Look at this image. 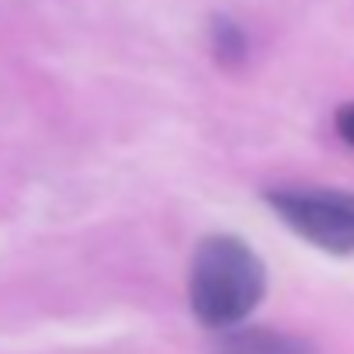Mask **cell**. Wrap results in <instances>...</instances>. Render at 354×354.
I'll return each instance as SVG.
<instances>
[{"instance_id":"obj_2","label":"cell","mask_w":354,"mask_h":354,"mask_svg":"<svg viewBox=\"0 0 354 354\" xmlns=\"http://www.w3.org/2000/svg\"><path fill=\"white\" fill-rule=\"evenodd\" d=\"M268 205L288 230L330 254H354V195L337 188H274Z\"/></svg>"},{"instance_id":"obj_3","label":"cell","mask_w":354,"mask_h":354,"mask_svg":"<svg viewBox=\"0 0 354 354\" xmlns=\"http://www.w3.org/2000/svg\"><path fill=\"white\" fill-rule=\"evenodd\" d=\"M212 354H316V351L309 340L281 333V330H268V326L236 330V326H230L216 340Z\"/></svg>"},{"instance_id":"obj_1","label":"cell","mask_w":354,"mask_h":354,"mask_svg":"<svg viewBox=\"0 0 354 354\" xmlns=\"http://www.w3.org/2000/svg\"><path fill=\"white\" fill-rule=\"evenodd\" d=\"M264 295V264L236 236H209L198 243L188 278V299L198 323L230 330L243 323Z\"/></svg>"},{"instance_id":"obj_4","label":"cell","mask_w":354,"mask_h":354,"mask_svg":"<svg viewBox=\"0 0 354 354\" xmlns=\"http://www.w3.org/2000/svg\"><path fill=\"white\" fill-rule=\"evenodd\" d=\"M209 35H212V53H216V59L223 66H236V63L247 59V39H243V32H240L236 21L216 18L212 28H209Z\"/></svg>"},{"instance_id":"obj_5","label":"cell","mask_w":354,"mask_h":354,"mask_svg":"<svg viewBox=\"0 0 354 354\" xmlns=\"http://www.w3.org/2000/svg\"><path fill=\"white\" fill-rule=\"evenodd\" d=\"M337 132H340V139L347 146H354V101L351 104H340V111H337Z\"/></svg>"}]
</instances>
